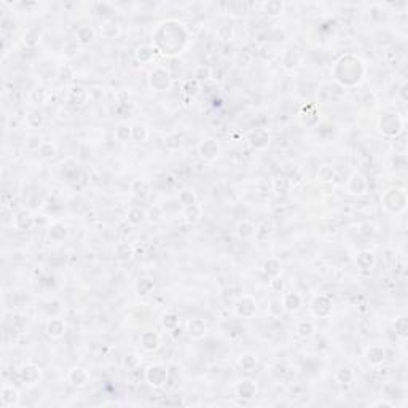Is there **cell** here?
<instances>
[{
	"mask_svg": "<svg viewBox=\"0 0 408 408\" xmlns=\"http://www.w3.org/2000/svg\"><path fill=\"white\" fill-rule=\"evenodd\" d=\"M3 407H16L19 404V391L15 386L5 384L2 388V394H0Z\"/></svg>",
	"mask_w": 408,
	"mask_h": 408,
	"instance_id": "24",
	"label": "cell"
},
{
	"mask_svg": "<svg viewBox=\"0 0 408 408\" xmlns=\"http://www.w3.org/2000/svg\"><path fill=\"white\" fill-rule=\"evenodd\" d=\"M407 148H408V144H407L405 133L399 134L397 137L392 139V150L396 152V155H405L407 153Z\"/></svg>",
	"mask_w": 408,
	"mask_h": 408,
	"instance_id": "49",
	"label": "cell"
},
{
	"mask_svg": "<svg viewBox=\"0 0 408 408\" xmlns=\"http://www.w3.org/2000/svg\"><path fill=\"white\" fill-rule=\"evenodd\" d=\"M115 257L120 262H130L134 257V247L130 242H120L115 247Z\"/></svg>",
	"mask_w": 408,
	"mask_h": 408,
	"instance_id": "32",
	"label": "cell"
},
{
	"mask_svg": "<svg viewBox=\"0 0 408 408\" xmlns=\"http://www.w3.org/2000/svg\"><path fill=\"white\" fill-rule=\"evenodd\" d=\"M198 153L203 160L206 161H214L219 158L220 155V145L216 139H206L203 140L198 147Z\"/></svg>",
	"mask_w": 408,
	"mask_h": 408,
	"instance_id": "10",
	"label": "cell"
},
{
	"mask_svg": "<svg viewBox=\"0 0 408 408\" xmlns=\"http://www.w3.org/2000/svg\"><path fill=\"white\" fill-rule=\"evenodd\" d=\"M249 145L255 148V150H263L267 148L268 144H270V134L267 130H263V128H255L249 133Z\"/></svg>",
	"mask_w": 408,
	"mask_h": 408,
	"instance_id": "12",
	"label": "cell"
},
{
	"mask_svg": "<svg viewBox=\"0 0 408 408\" xmlns=\"http://www.w3.org/2000/svg\"><path fill=\"white\" fill-rule=\"evenodd\" d=\"M101 34L104 39H109V40H113V39H118L120 34H121V29H120V24L117 21L113 19H107L101 24Z\"/></svg>",
	"mask_w": 408,
	"mask_h": 408,
	"instance_id": "27",
	"label": "cell"
},
{
	"mask_svg": "<svg viewBox=\"0 0 408 408\" xmlns=\"http://www.w3.org/2000/svg\"><path fill=\"white\" fill-rule=\"evenodd\" d=\"M147 219L152 222V224H156V222H160L163 219V209L160 206H153L150 207L148 212H147Z\"/></svg>",
	"mask_w": 408,
	"mask_h": 408,
	"instance_id": "57",
	"label": "cell"
},
{
	"mask_svg": "<svg viewBox=\"0 0 408 408\" xmlns=\"http://www.w3.org/2000/svg\"><path fill=\"white\" fill-rule=\"evenodd\" d=\"M270 289L273 290V292H284L285 289V282H284V279L281 276H277V277H271V281H270Z\"/></svg>",
	"mask_w": 408,
	"mask_h": 408,
	"instance_id": "59",
	"label": "cell"
},
{
	"mask_svg": "<svg viewBox=\"0 0 408 408\" xmlns=\"http://www.w3.org/2000/svg\"><path fill=\"white\" fill-rule=\"evenodd\" d=\"M164 42L156 44V48L164 54H177L185 48L188 42V32L183 27V24L177 21H166L163 23L155 32V39H166Z\"/></svg>",
	"mask_w": 408,
	"mask_h": 408,
	"instance_id": "1",
	"label": "cell"
},
{
	"mask_svg": "<svg viewBox=\"0 0 408 408\" xmlns=\"http://www.w3.org/2000/svg\"><path fill=\"white\" fill-rule=\"evenodd\" d=\"M298 64H300L298 53L293 51V49H287V51H285L284 56H282V66L287 70H292V69H295Z\"/></svg>",
	"mask_w": 408,
	"mask_h": 408,
	"instance_id": "44",
	"label": "cell"
},
{
	"mask_svg": "<svg viewBox=\"0 0 408 408\" xmlns=\"http://www.w3.org/2000/svg\"><path fill=\"white\" fill-rule=\"evenodd\" d=\"M136 58H137V61H140L142 64H148V62H152L155 59V49L152 46H140L137 51H136Z\"/></svg>",
	"mask_w": 408,
	"mask_h": 408,
	"instance_id": "45",
	"label": "cell"
},
{
	"mask_svg": "<svg viewBox=\"0 0 408 408\" xmlns=\"http://www.w3.org/2000/svg\"><path fill=\"white\" fill-rule=\"evenodd\" d=\"M407 193L404 188H389L388 191H384V195L381 196V206L386 212L389 214H400L407 209Z\"/></svg>",
	"mask_w": 408,
	"mask_h": 408,
	"instance_id": "3",
	"label": "cell"
},
{
	"mask_svg": "<svg viewBox=\"0 0 408 408\" xmlns=\"http://www.w3.org/2000/svg\"><path fill=\"white\" fill-rule=\"evenodd\" d=\"M284 10H285V3L281 2V0H270V2H267L263 5V11L271 18L281 16L284 13Z\"/></svg>",
	"mask_w": 408,
	"mask_h": 408,
	"instance_id": "31",
	"label": "cell"
},
{
	"mask_svg": "<svg viewBox=\"0 0 408 408\" xmlns=\"http://www.w3.org/2000/svg\"><path fill=\"white\" fill-rule=\"evenodd\" d=\"M145 381L152 388H163L169 381V368L163 363H153L145 370Z\"/></svg>",
	"mask_w": 408,
	"mask_h": 408,
	"instance_id": "5",
	"label": "cell"
},
{
	"mask_svg": "<svg viewBox=\"0 0 408 408\" xmlns=\"http://www.w3.org/2000/svg\"><path fill=\"white\" fill-rule=\"evenodd\" d=\"M236 394H238V397L244 400L254 399L257 396V383L250 378L241 379V381L236 384Z\"/></svg>",
	"mask_w": 408,
	"mask_h": 408,
	"instance_id": "15",
	"label": "cell"
},
{
	"mask_svg": "<svg viewBox=\"0 0 408 408\" xmlns=\"http://www.w3.org/2000/svg\"><path fill=\"white\" fill-rule=\"evenodd\" d=\"M290 188H292V183L287 177H277L273 181V190L277 196H281V198L289 196Z\"/></svg>",
	"mask_w": 408,
	"mask_h": 408,
	"instance_id": "30",
	"label": "cell"
},
{
	"mask_svg": "<svg viewBox=\"0 0 408 408\" xmlns=\"http://www.w3.org/2000/svg\"><path fill=\"white\" fill-rule=\"evenodd\" d=\"M368 185H367V181H365V177L359 173H354L351 174L348 182H346V191L349 195L353 196H362L365 191H367Z\"/></svg>",
	"mask_w": 408,
	"mask_h": 408,
	"instance_id": "9",
	"label": "cell"
},
{
	"mask_svg": "<svg viewBox=\"0 0 408 408\" xmlns=\"http://www.w3.org/2000/svg\"><path fill=\"white\" fill-rule=\"evenodd\" d=\"M187 332L190 335V338L193 340H201L206 336L207 333V324H206V320L204 319H190L187 322Z\"/></svg>",
	"mask_w": 408,
	"mask_h": 408,
	"instance_id": "17",
	"label": "cell"
},
{
	"mask_svg": "<svg viewBox=\"0 0 408 408\" xmlns=\"http://www.w3.org/2000/svg\"><path fill=\"white\" fill-rule=\"evenodd\" d=\"M39 153H40L42 158H53V156L58 153V148H56V145L53 144V142L45 140L44 144H42Z\"/></svg>",
	"mask_w": 408,
	"mask_h": 408,
	"instance_id": "53",
	"label": "cell"
},
{
	"mask_svg": "<svg viewBox=\"0 0 408 408\" xmlns=\"http://www.w3.org/2000/svg\"><path fill=\"white\" fill-rule=\"evenodd\" d=\"M29 97H31V102H34V104H45L46 97H48V91L44 87H37L31 91Z\"/></svg>",
	"mask_w": 408,
	"mask_h": 408,
	"instance_id": "50",
	"label": "cell"
},
{
	"mask_svg": "<svg viewBox=\"0 0 408 408\" xmlns=\"http://www.w3.org/2000/svg\"><path fill=\"white\" fill-rule=\"evenodd\" d=\"M183 217L187 222H190V224H196V222H199L203 217V207L198 203L183 207Z\"/></svg>",
	"mask_w": 408,
	"mask_h": 408,
	"instance_id": "33",
	"label": "cell"
},
{
	"mask_svg": "<svg viewBox=\"0 0 408 408\" xmlns=\"http://www.w3.org/2000/svg\"><path fill=\"white\" fill-rule=\"evenodd\" d=\"M274 222L273 220H265L260 227H257L255 230V238L257 239H268L271 234L274 233Z\"/></svg>",
	"mask_w": 408,
	"mask_h": 408,
	"instance_id": "39",
	"label": "cell"
},
{
	"mask_svg": "<svg viewBox=\"0 0 408 408\" xmlns=\"http://www.w3.org/2000/svg\"><path fill=\"white\" fill-rule=\"evenodd\" d=\"M262 271H263V274L268 276L270 279L281 276V273H282V262L279 260V259H276V257H270V259H267V260L263 262Z\"/></svg>",
	"mask_w": 408,
	"mask_h": 408,
	"instance_id": "22",
	"label": "cell"
},
{
	"mask_svg": "<svg viewBox=\"0 0 408 408\" xmlns=\"http://www.w3.org/2000/svg\"><path fill=\"white\" fill-rule=\"evenodd\" d=\"M40 37H42V32L39 31V27H34V29H31L24 35L26 46H35L40 42Z\"/></svg>",
	"mask_w": 408,
	"mask_h": 408,
	"instance_id": "54",
	"label": "cell"
},
{
	"mask_svg": "<svg viewBox=\"0 0 408 408\" xmlns=\"http://www.w3.org/2000/svg\"><path fill=\"white\" fill-rule=\"evenodd\" d=\"M284 313H285V310H284V305L281 300H271L268 303V314L271 317H281Z\"/></svg>",
	"mask_w": 408,
	"mask_h": 408,
	"instance_id": "51",
	"label": "cell"
},
{
	"mask_svg": "<svg viewBox=\"0 0 408 408\" xmlns=\"http://www.w3.org/2000/svg\"><path fill=\"white\" fill-rule=\"evenodd\" d=\"M376 263V255L371 250H362L356 257V265L361 271H370L373 270Z\"/></svg>",
	"mask_w": 408,
	"mask_h": 408,
	"instance_id": "21",
	"label": "cell"
},
{
	"mask_svg": "<svg viewBox=\"0 0 408 408\" xmlns=\"http://www.w3.org/2000/svg\"><path fill=\"white\" fill-rule=\"evenodd\" d=\"M373 407H388V408H394V405L391 402H384V400H379V402H375Z\"/></svg>",
	"mask_w": 408,
	"mask_h": 408,
	"instance_id": "62",
	"label": "cell"
},
{
	"mask_svg": "<svg viewBox=\"0 0 408 408\" xmlns=\"http://www.w3.org/2000/svg\"><path fill=\"white\" fill-rule=\"evenodd\" d=\"M67 379L75 388H85L90 383V373L82 367H74L72 370H69Z\"/></svg>",
	"mask_w": 408,
	"mask_h": 408,
	"instance_id": "19",
	"label": "cell"
},
{
	"mask_svg": "<svg viewBox=\"0 0 408 408\" xmlns=\"http://www.w3.org/2000/svg\"><path fill=\"white\" fill-rule=\"evenodd\" d=\"M238 365L241 367V370H244V371H247V373H250V371H254L255 367H257V356L252 354V353L242 354L238 359Z\"/></svg>",
	"mask_w": 408,
	"mask_h": 408,
	"instance_id": "37",
	"label": "cell"
},
{
	"mask_svg": "<svg viewBox=\"0 0 408 408\" xmlns=\"http://www.w3.org/2000/svg\"><path fill=\"white\" fill-rule=\"evenodd\" d=\"M311 313L314 317H319V319H327L328 316L332 314V300L328 298L324 293H320V295H316L313 298L311 302Z\"/></svg>",
	"mask_w": 408,
	"mask_h": 408,
	"instance_id": "8",
	"label": "cell"
},
{
	"mask_svg": "<svg viewBox=\"0 0 408 408\" xmlns=\"http://www.w3.org/2000/svg\"><path fill=\"white\" fill-rule=\"evenodd\" d=\"M136 290L140 297H147L155 290V282L152 277H142L139 279V282L136 284Z\"/></svg>",
	"mask_w": 408,
	"mask_h": 408,
	"instance_id": "41",
	"label": "cell"
},
{
	"mask_svg": "<svg viewBox=\"0 0 408 408\" xmlns=\"http://www.w3.org/2000/svg\"><path fill=\"white\" fill-rule=\"evenodd\" d=\"M46 333L48 336H51L53 340H59L66 333V322L61 317H53L48 320L46 324Z\"/></svg>",
	"mask_w": 408,
	"mask_h": 408,
	"instance_id": "23",
	"label": "cell"
},
{
	"mask_svg": "<svg viewBox=\"0 0 408 408\" xmlns=\"http://www.w3.org/2000/svg\"><path fill=\"white\" fill-rule=\"evenodd\" d=\"M255 230H257L255 225L249 220H241L238 222V225H236V234H238V238L242 241H249L255 238Z\"/></svg>",
	"mask_w": 408,
	"mask_h": 408,
	"instance_id": "25",
	"label": "cell"
},
{
	"mask_svg": "<svg viewBox=\"0 0 408 408\" xmlns=\"http://www.w3.org/2000/svg\"><path fill=\"white\" fill-rule=\"evenodd\" d=\"M145 217H147V212L144 209H140V207H131L126 214V222L131 227H137L145 220Z\"/></svg>",
	"mask_w": 408,
	"mask_h": 408,
	"instance_id": "35",
	"label": "cell"
},
{
	"mask_svg": "<svg viewBox=\"0 0 408 408\" xmlns=\"http://www.w3.org/2000/svg\"><path fill=\"white\" fill-rule=\"evenodd\" d=\"M386 359V351L383 346L379 345H371L365 349V361H367L370 365H373V367H378V365H381Z\"/></svg>",
	"mask_w": 408,
	"mask_h": 408,
	"instance_id": "18",
	"label": "cell"
},
{
	"mask_svg": "<svg viewBox=\"0 0 408 408\" xmlns=\"http://www.w3.org/2000/svg\"><path fill=\"white\" fill-rule=\"evenodd\" d=\"M125 367L128 368V371H131V370H137L139 368V365H140V359L136 354H128L125 357Z\"/></svg>",
	"mask_w": 408,
	"mask_h": 408,
	"instance_id": "56",
	"label": "cell"
},
{
	"mask_svg": "<svg viewBox=\"0 0 408 408\" xmlns=\"http://www.w3.org/2000/svg\"><path fill=\"white\" fill-rule=\"evenodd\" d=\"M332 74L336 83H340L341 87L353 88L357 87L365 77V66L363 62L356 58L353 54L341 56V58L335 62L332 69Z\"/></svg>",
	"mask_w": 408,
	"mask_h": 408,
	"instance_id": "2",
	"label": "cell"
},
{
	"mask_svg": "<svg viewBox=\"0 0 408 408\" xmlns=\"http://www.w3.org/2000/svg\"><path fill=\"white\" fill-rule=\"evenodd\" d=\"M407 88H408V85L407 83H404L402 85V88H400V91H399V94H400V97H402V101H407Z\"/></svg>",
	"mask_w": 408,
	"mask_h": 408,
	"instance_id": "61",
	"label": "cell"
},
{
	"mask_svg": "<svg viewBox=\"0 0 408 408\" xmlns=\"http://www.w3.org/2000/svg\"><path fill=\"white\" fill-rule=\"evenodd\" d=\"M378 128L379 131L383 133V136L394 139L405 131V120L402 117H399L397 113L386 112L378 118Z\"/></svg>",
	"mask_w": 408,
	"mask_h": 408,
	"instance_id": "4",
	"label": "cell"
},
{
	"mask_svg": "<svg viewBox=\"0 0 408 408\" xmlns=\"http://www.w3.org/2000/svg\"><path fill=\"white\" fill-rule=\"evenodd\" d=\"M130 193L136 199L144 201V199L150 196V193H152V183L148 181H144V179H136L130 185Z\"/></svg>",
	"mask_w": 408,
	"mask_h": 408,
	"instance_id": "13",
	"label": "cell"
},
{
	"mask_svg": "<svg viewBox=\"0 0 408 408\" xmlns=\"http://www.w3.org/2000/svg\"><path fill=\"white\" fill-rule=\"evenodd\" d=\"M67 227L62 224V222H54V224L49 227V230H48V236H49V239L54 241V242H62L64 239L67 238Z\"/></svg>",
	"mask_w": 408,
	"mask_h": 408,
	"instance_id": "29",
	"label": "cell"
},
{
	"mask_svg": "<svg viewBox=\"0 0 408 408\" xmlns=\"http://www.w3.org/2000/svg\"><path fill=\"white\" fill-rule=\"evenodd\" d=\"M44 115H42V112L39 110H32L27 113V117H26V123L29 128H32V130H39V128H42V125H44Z\"/></svg>",
	"mask_w": 408,
	"mask_h": 408,
	"instance_id": "47",
	"label": "cell"
},
{
	"mask_svg": "<svg viewBox=\"0 0 408 408\" xmlns=\"http://www.w3.org/2000/svg\"><path fill=\"white\" fill-rule=\"evenodd\" d=\"M207 78H211V69L207 66H199L195 70V80L196 82H206Z\"/></svg>",
	"mask_w": 408,
	"mask_h": 408,
	"instance_id": "58",
	"label": "cell"
},
{
	"mask_svg": "<svg viewBox=\"0 0 408 408\" xmlns=\"http://www.w3.org/2000/svg\"><path fill=\"white\" fill-rule=\"evenodd\" d=\"M314 333H316V324L313 320H300L297 324V335L300 338H311Z\"/></svg>",
	"mask_w": 408,
	"mask_h": 408,
	"instance_id": "34",
	"label": "cell"
},
{
	"mask_svg": "<svg viewBox=\"0 0 408 408\" xmlns=\"http://www.w3.org/2000/svg\"><path fill=\"white\" fill-rule=\"evenodd\" d=\"M179 203H181L183 207L187 206H191V204H196V195L193 193L191 190H182L179 193Z\"/></svg>",
	"mask_w": 408,
	"mask_h": 408,
	"instance_id": "52",
	"label": "cell"
},
{
	"mask_svg": "<svg viewBox=\"0 0 408 408\" xmlns=\"http://www.w3.org/2000/svg\"><path fill=\"white\" fill-rule=\"evenodd\" d=\"M115 139L118 142H126V140L133 139V128L126 123H120L115 128Z\"/></svg>",
	"mask_w": 408,
	"mask_h": 408,
	"instance_id": "46",
	"label": "cell"
},
{
	"mask_svg": "<svg viewBox=\"0 0 408 408\" xmlns=\"http://www.w3.org/2000/svg\"><path fill=\"white\" fill-rule=\"evenodd\" d=\"M335 379L340 384H351L356 379V373H354V370L351 368V367H341V368L336 370Z\"/></svg>",
	"mask_w": 408,
	"mask_h": 408,
	"instance_id": "38",
	"label": "cell"
},
{
	"mask_svg": "<svg viewBox=\"0 0 408 408\" xmlns=\"http://www.w3.org/2000/svg\"><path fill=\"white\" fill-rule=\"evenodd\" d=\"M13 224H15V227L18 228V230H21V231H27V230H31V228L34 227L35 220H34V217L31 216L29 211L21 209V211H18V212L15 214V217H13Z\"/></svg>",
	"mask_w": 408,
	"mask_h": 408,
	"instance_id": "20",
	"label": "cell"
},
{
	"mask_svg": "<svg viewBox=\"0 0 408 408\" xmlns=\"http://www.w3.org/2000/svg\"><path fill=\"white\" fill-rule=\"evenodd\" d=\"M45 140L42 139L40 134H27L24 137V147L29 150V152H39Z\"/></svg>",
	"mask_w": 408,
	"mask_h": 408,
	"instance_id": "42",
	"label": "cell"
},
{
	"mask_svg": "<svg viewBox=\"0 0 408 408\" xmlns=\"http://www.w3.org/2000/svg\"><path fill=\"white\" fill-rule=\"evenodd\" d=\"M394 330H396V335L400 340H407L408 338V316L407 314H402L399 316L394 322Z\"/></svg>",
	"mask_w": 408,
	"mask_h": 408,
	"instance_id": "36",
	"label": "cell"
},
{
	"mask_svg": "<svg viewBox=\"0 0 408 408\" xmlns=\"http://www.w3.org/2000/svg\"><path fill=\"white\" fill-rule=\"evenodd\" d=\"M281 302L284 305V310L287 311V313H297L300 308L303 306L302 295H300V293H297V292H293V290L285 292L284 295H282V298H281Z\"/></svg>",
	"mask_w": 408,
	"mask_h": 408,
	"instance_id": "16",
	"label": "cell"
},
{
	"mask_svg": "<svg viewBox=\"0 0 408 408\" xmlns=\"http://www.w3.org/2000/svg\"><path fill=\"white\" fill-rule=\"evenodd\" d=\"M182 144H183V137L182 134L179 133H171L164 137V147H166L169 152H176V150L182 147Z\"/></svg>",
	"mask_w": 408,
	"mask_h": 408,
	"instance_id": "40",
	"label": "cell"
},
{
	"mask_svg": "<svg viewBox=\"0 0 408 408\" xmlns=\"http://www.w3.org/2000/svg\"><path fill=\"white\" fill-rule=\"evenodd\" d=\"M40 376H42V370L39 365L35 363H26L19 370V378L26 386H34L35 383H39Z\"/></svg>",
	"mask_w": 408,
	"mask_h": 408,
	"instance_id": "11",
	"label": "cell"
},
{
	"mask_svg": "<svg viewBox=\"0 0 408 408\" xmlns=\"http://www.w3.org/2000/svg\"><path fill=\"white\" fill-rule=\"evenodd\" d=\"M161 325L166 328V330H176L179 327V314L174 311H168L161 316Z\"/></svg>",
	"mask_w": 408,
	"mask_h": 408,
	"instance_id": "43",
	"label": "cell"
},
{
	"mask_svg": "<svg viewBox=\"0 0 408 408\" xmlns=\"http://www.w3.org/2000/svg\"><path fill=\"white\" fill-rule=\"evenodd\" d=\"M361 228H362V230H361L362 234L367 236V238H371V236H375V233H376V228L371 225V224H368V222H367V224H363Z\"/></svg>",
	"mask_w": 408,
	"mask_h": 408,
	"instance_id": "60",
	"label": "cell"
},
{
	"mask_svg": "<svg viewBox=\"0 0 408 408\" xmlns=\"http://www.w3.org/2000/svg\"><path fill=\"white\" fill-rule=\"evenodd\" d=\"M139 343H140V346H142V349H144V351H147V353H153V351H156V349L160 348L161 338H160V335L156 333V332L147 330V332H142L140 333Z\"/></svg>",
	"mask_w": 408,
	"mask_h": 408,
	"instance_id": "14",
	"label": "cell"
},
{
	"mask_svg": "<svg viewBox=\"0 0 408 408\" xmlns=\"http://www.w3.org/2000/svg\"><path fill=\"white\" fill-rule=\"evenodd\" d=\"M335 177H336V173L330 164H322L317 171V181L320 182H332Z\"/></svg>",
	"mask_w": 408,
	"mask_h": 408,
	"instance_id": "48",
	"label": "cell"
},
{
	"mask_svg": "<svg viewBox=\"0 0 408 408\" xmlns=\"http://www.w3.org/2000/svg\"><path fill=\"white\" fill-rule=\"evenodd\" d=\"M173 85V78L166 69L156 67L148 75V87L153 91H166Z\"/></svg>",
	"mask_w": 408,
	"mask_h": 408,
	"instance_id": "6",
	"label": "cell"
},
{
	"mask_svg": "<svg viewBox=\"0 0 408 408\" xmlns=\"http://www.w3.org/2000/svg\"><path fill=\"white\" fill-rule=\"evenodd\" d=\"M234 313L238 317L252 319L257 313V302L252 295H242L234 302Z\"/></svg>",
	"mask_w": 408,
	"mask_h": 408,
	"instance_id": "7",
	"label": "cell"
},
{
	"mask_svg": "<svg viewBox=\"0 0 408 408\" xmlns=\"http://www.w3.org/2000/svg\"><path fill=\"white\" fill-rule=\"evenodd\" d=\"M90 99V92L88 90H85L83 87H72L69 91V101L74 105H85Z\"/></svg>",
	"mask_w": 408,
	"mask_h": 408,
	"instance_id": "26",
	"label": "cell"
},
{
	"mask_svg": "<svg viewBox=\"0 0 408 408\" xmlns=\"http://www.w3.org/2000/svg\"><path fill=\"white\" fill-rule=\"evenodd\" d=\"M75 39L80 45H90L96 39V32L91 26H80L75 32Z\"/></svg>",
	"mask_w": 408,
	"mask_h": 408,
	"instance_id": "28",
	"label": "cell"
},
{
	"mask_svg": "<svg viewBox=\"0 0 408 408\" xmlns=\"http://www.w3.org/2000/svg\"><path fill=\"white\" fill-rule=\"evenodd\" d=\"M133 139L136 142H145L148 139V130L144 125H136L133 126Z\"/></svg>",
	"mask_w": 408,
	"mask_h": 408,
	"instance_id": "55",
	"label": "cell"
}]
</instances>
